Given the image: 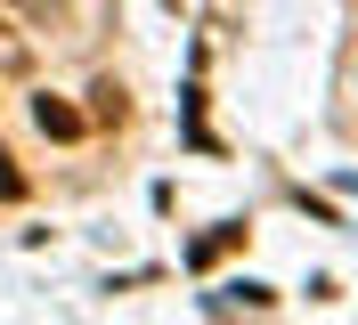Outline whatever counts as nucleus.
<instances>
[{
  "mask_svg": "<svg viewBox=\"0 0 358 325\" xmlns=\"http://www.w3.org/2000/svg\"><path fill=\"white\" fill-rule=\"evenodd\" d=\"M33 122H41V138H82V130H90L66 98H33Z\"/></svg>",
  "mask_w": 358,
  "mask_h": 325,
  "instance_id": "nucleus-1",
  "label": "nucleus"
},
{
  "mask_svg": "<svg viewBox=\"0 0 358 325\" xmlns=\"http://www.w3.org/2000/svg\"><path fill=\"white\" fill-rule=\"evenodd\" d=\"M236 244H245V228H212V236H196V244H187V268H212V260H220V252H236Z\"/></svg>",
  "mask_w": 358,
  "mask_h": 325,
  "instance_id": "nucleus-2",
  "label": "nucleus"
},
{
  "mask_svg": "<svg viewBox=\"0 0 358 325\" xmlns=\"http://www.w3.org/2000/svg\"><path fill=\"white\" fill-rule=\"evenodd\" d=\"M0 195H8V203H17V195H24V179L8 171V154H0Z\"/></svg>",
  "mask_w": 358,
  "mask_h": 325,
  "instance_id": "nucleus-3",
  "label": "nucleus"
}]
</instances>
